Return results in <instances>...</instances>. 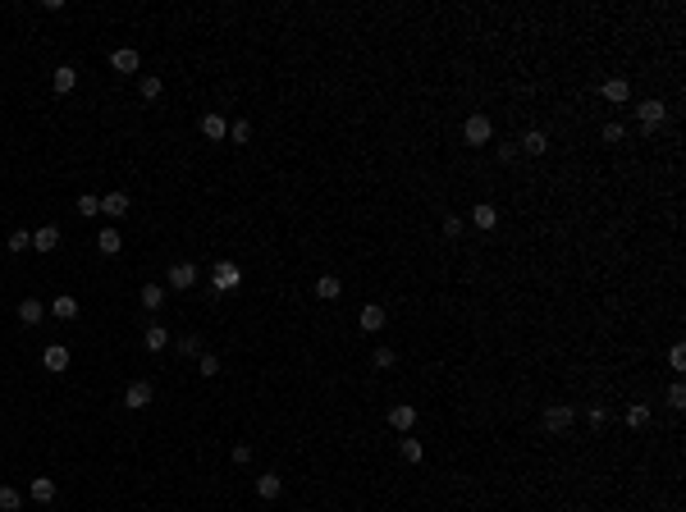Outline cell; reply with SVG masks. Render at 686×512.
<instances>
[{"instance_id": "4dcf8cb0", "label": "cell", "mask_w": 686, "mask_h": 512, "mask_svg": "<svg viewBox=\"0 0 686 512\" xmlns=\"http://www.w3.org/2000/svg\"><path fill=\"white\" fill-rule=\"evenodd\" d=\"M370 366H375V371H389L393 366V348H375L370 352Z\"/></svg>"}, {"instance_id": "6da1fadb", "label": "cell", "mask_w": 686, "mask_h": 512, "mask_svg": "<svg viewBox=\"0 0 686 512\" xmlns=\"http://www.w3.org/2000/svg\"><path fill=\"white\" fill-rule=\"evenodd\" d=\"M636 119H641V129H645V133H654V129H659V124L668 119L664 101H641V106H636Z\"/></svg>"}, {"instance_id": "4316f807", "label": "cell", "mask_w": 686, "mask_h": 512, "mask_svg": "<svg viewBox=\"0 0 686 512\" xmlns=\"http://www.w3.org/2000/svg\"><path fill=\"white\" fill-rule=\"evenodd\" d=\"M138 92H142V101H156V97H161V92H165V83H161V78H156V74H147V78H142V83H138Z\"/></svg>"}, {"instance_id": "277c9868", "label": "cell", "mask_w": 686, "mask_h": 512, "mask_svg": "<svg viewBox=\"0 0 686 512\" xmlns=\"http://www.w3.org/2000/svg\"><path fill=\"white\" fill-rule=\"evenodd\" d=\"M389 425L398 430V435H407V430L416 425V407H412V403H393V407H389Z\"/></svg>"}, {"instance_id": "7a4b0ae2", "label": "cell", "mask_w": 686, "mask_h": 512, "mask_svg": "<svg viewBox=\"0 0 686 512\" xmlns=\"http://www.w3.org/2000/svg\"><path fill=\"white\" fill-rule=\"evenodd\" d=\"M462 138H467L471 147H485V142H490V119H485V115H471V119L462 124Z\"/></svg>"}, {"instance_id": "cb8c5ba5", "label": "cell", "mask_w": 686, "mask_h": 512, "mask_svg": "<svg viewBox=\"0 0 686 512\" xmlns=\"http://www.w3.org/2000/svg\"><path fill=\"white\" fill-rule=\"evenodd\" d=\"M170 343V329L165 325H147V352H161Z\"/></svg>"}, {"instance_id": "f1b7e54d", "label": "cell", "mask_w": 686, "mask_h": 512, "mask_svg": "<svg viewBox=\"0 0 686 512\" xmlns=\"http://www.w3.org/2000/svg\"><path fill=\"white\" fill-rule=\"evenodd\" d=\"M5 247H10V251H28V247H33V233H28V229H14L10 238H5Z\"/></svg>"}, {"instance_id": "2e32d148", "label": "cell", "mask_w": 686, "mask_h": 512, "mask_svg": "<svg viewBox=\"0 0 686 512\" xmlns=\"http://www.w3.org/2000/svg\"><path fill=\"white\" fill-rule=\"evenodd\" d=\"M316 297L320 302H334V297H343V283H338L334 274H320L316 279Z\"/></svg>"}, {"instance_id": "60d3db41", "label": "cell", "mask_w": 686, "mask_h": 512, "mask_svg": "<svg viewBox=\"0 0 686 512\" xmlns=\"http://www.w3.org/2000/svg\"><path fill=\"white\" fill-rule=\"evenodd\" d=\"M234 462H252V448L247 444H234Z\"/></svg>"}, {"instance_id": "e0dca14e", "label": "cell", "mask_w": 686, "mask_h": 512, "mask_svg": "<svg viewBox=\"0 0 686 512\" xmlns=\"http://www.w3.org/2000/svg\"><path fill=\"white\" fill-rule=\"evenodd\" d=\"M28 494H33L37 503H51V499H55V480H51V476H33V485H28Z\"/></svg>"}, {"instance_id": "9a60e30c", "label": "cell", "mask_w": 686, "mask_h": 512, "mask_svg": "<svg viewBox=\"0 0 686 512\" xmlns=\"http://www.w3.org/2000/svg\"><path fill=\"white\" fill-rule=\"evenodd\" d=\"M101 210H106V215H129V192H106L101 197Z\"/></svg>"}, {"instance_id": "83f0119b", "label": "cell", "mask_w": 686, "mask_h": 512, "mask_svg": "<svg viewBox=\"0 0 686 512\" xmlns=\"http://www.w3.org/2000/svg\"><path fill=\"white\" fill-rule=\"evenodd\" d=\"M161 302H165V288H161V283H147V288H142V306H147V311H156Z\"/></svg>"}, {"instance_id": "ac0fdd59", "label": "cell", "mask_w": 686, "mask_h": 512, "mask_svg": "<svg viewBox=\"0 0 686 512\" xmlns=\"http://www.w3.org/2000/svg\"><path fill=\"white\" fill-rule=\"evenodd\" d=\"M627 97H632V88H627V78H609V83H604V101H613V106H622Z\"/></svg>"}, {"instance_id": "8992f818", "label": "cell", "mask_w": 686, "mask_h": 512, "mask_svg": "<svg viewBox=\"0 0 686 512\" xmlns=\"http://www.w3.org/2000/svg\"><path fill=\"white\" fill-rule=\"evenodd\" d=\"M147 403H152V384H147V380H133L129 389H124V407H133V412H142Z\"/></svg>"}, {"instance_id": "7c38bea8", "label": "cell", "mask_w": 686, "mask_h": 512, "mask_svg": "<svg viewBox=\"0 0 686 512\" xmlns=\"http://www.w3.org/2000/svg\"><path fill=\"white\" fill-rule=\"evenodd\" d=\"M202 133H206L211 142L229 138V124H224V115H220V110H211V115H202Z\"/></svg>"}, {"instance_id": "d4e9b609", "label": "cell", "mask_w": 686, "mask_h": 512, "mask_svg": "<svg viewBox=\"0 0 686 512\" xmlns=\"http://www.w3.org/2000/svg\"><path fill=\"white\" fill-rule=\"evenodd\" d=\"M97 247L106 251V256H115V251L124 247V238H120V233H115V229H101V233H97Z\"/></svg>"}, {"instance_id": "e575fe53", "label": "cell", "mask_w": 686, "mask_h": 512, "mask_svg": "<svg viewBox=\"0 0 686 512\" xmlns=\"http://www.w3.org/2000/svg\"><path fill=\"white\" fill-rule=\"evenodd\" d=\"M229 138H234V142H252V124H247V119L229 124Z\"/></svg>"}, {"instance_id": "d6a6232c", "label": "cell", "mask_w": 686, "mask_h": 512, "mask_svg": "<svg viewBox=\"0 0 686 512\" xmlns=\"http://www.w3.org/2000/svg\"><path fill=\"white\" fill-rule=\"evenodd\" d=\"M97 210H101V197H92V192L78 197V215H97Z\"/></svg>"}, {"instance_id": "ffe728a7", "label": "cell", "mask_w": 686, "mask_h": 512, "mask_svg": "<svg viewBox=\"0 0 686 512\" xmlns=\"http://www.w3.org/2000/svg\"><path fill=\"white\" fill-rule=\"evenodd\" d=\"M51 88H55V92H74V88H78V74H74V65H60V69H55Z\"/></svg>"}, {"instance_id": "603a6c76", "label": "cell", "mask_w": 686, "mask_h": 512, "mask_svg": "<svg viewBox=\"0 0 686 512\" xmlns=\"http://www.w3.org/2000/svg\"><path fill=\"white\" fill-rule=\"evenodd\" d=\"M23 508V494L14 485H0V512H19Z\"/></svg>"}, {"instance_id": "9c48e42d", "label": "cell", "mask_w": 686, "mask_h": 512, "mask_svg": "<svg viewBox=\"0 0 686 512\" xmlns=\"http://www.w3.org/2000/svg\"><path fill=\"white\" fill-rule=\"evenodd\" d=\"M238 279H243L238 265H229V261H220V265H215V293H229V288H238Z\"/></svg>"}, {"instance_id": "ab89813d", "label": "cell", "mask_w": 686, "mask_h": 512, "mask_svg": "<svg viewBox=\"0 0 686 512\" xmlns=\"http://www.w3.org/2000/svg\"><path fill=\"white\" fill-rule=\"evenodd\" d=\"M609 421V407H590V425H604Z\"/></svg>"}, {"instance_id": "ba28073f", "label": "cell", "mask_w": 686, "mask_h": 512, "mask_svg": "<svg viewBox=\"0 0 686 512\" xmlns=\"http://www.w3.org/2000/svg\"><path fill=\"white\" fill-rule=\"evenodd\" d=\"M572 421H577V412H572L567 403H554V407H545V425H549V430H567Z\"/></svg>"}, {"instance_id": "484cf974", "label": "cell", "mask_w": 686, "mask_h": 512, "mask_svg": "<svg viewBox=\"0 0 686 512\" xmlns=\"http://www.w3.org/2000/svg\"><path fill=\"white\" fill-rule=\"evenodd\" d=\"M627 425H632V430H645V425H650V407L632 403V407H627Z\"/></svg>"}, {"instance_id": "f35d334b", "label": "cell", "mask_w": 686, "mask_h": 512, "mask_svg": "<svg viewBox=\"0 0 686 512\" xmlns=\"http://www.w3.org/2000/svg\"><path fill=\"white\" fill-rule=\"evenodd\" d=\"M604 142H609V147H618V142H622V124H604Z\"/></svg>"}, {"instance_id": "74e56055", "label": "cell", "mask_w": 686, "mask_h": 512, "mask_svg": "<svg viewBox=\"0 0 686 512\" xmlns=\"http://www.w3.org/2000/svg\"><path fill=\"white\" fill-rule=\"evenodd\" d=\"M462 229H467V224H462V220H457V215H444V233H448V238H457V233H462Z\"/></svg>"}, {"instance_id": "d590c367", "label": "cell", "mask_w": 686, "mask_h": 512, "mask_svg": "<svg viewBox=\"0 0 686 512\" xmlns=\"http://www.w3.org/2000/svg\"><path fill=\"white\" fill-rule=\"evenodd\" d=\"M179 352H183V357H202V338H197V334H188L183 343H179Z\"/></svg>"}, {"instance_id": "1f68e13d", "label": "cell", "mask_w": 686, "mask_h": 512, "mask_svg": "<svg viewBox=\"0 0 686 512\" xmlns=\"http://www.w3.org/2000/svg\"><path fill=\"white\" fill-rule=\"evenodd\" d=\"M664 398H668V407H673V412H682V407H686V389H682V384H668Z\"/></svg>"}, {"instance_id": "3957f363", "label": "cell", "mask_w": 686, "mask_h": 512, "mask_svg": "<svg viewBox=\"0 0 686 512\" xmlns=\"http://www.w3.org/2000/svg\"><path fill=\"white\" fill-rule=\"evenodd\" d=\"M42 366H46L51 375H65V371H69V348H65V343H51V348L42 352Z\"/></svg>"}, {"instance_id": "d6986e66", "label": "cell", "mask_w": 686, "mask_h": 512, "mask_svg": "<svg viewBox=\"0 0 686 512\" xmlns=\"http://www.w3.org/2000/svg\"><path fill=\"white\" fill-rule=\"evenodd\" d=\"M42 316H46V306L37 302V297H23V302H19V320H23V325H37Z\"/></svg>"}, {"instance_id": "5b68a950", "label": "cell", "mask_w": 686, "mask_h": 512, "mask_svg": "<svg viewBox=\"0 0 686 512\" xmlns=\"http://www.w3.org/2000/svg\"><path fill=\"white\" fill-rule=\"evenodd\" d=\"M165 283H170V288H193V283H197V265L174 261V265H170V274H165Z\"/></svg>"}, {"instance_id": "30bf717a", "label": "cell", "mask_w": 686, "mask_h": 512, "mask_svg": "<svg viewBox=\"0 0 686 512\" xmlns=\"http://www.w3.org/2000/svg\"><path fill=\"white\" fill-rule=\"evenodd\" d=\"M110 69H115V74H138V51H133V46H120V51L110 55Z\"/></svg>"}, {"instance_id": "8d00e7d4", "label": "cell", "mask_w": 686, "mask_h": 512, "mask_svg": "<svg viewBox=\"0 0 686 512\" xmlns=\"http://www.w3.org/2000/svg\"><path fill=\"white\" fill-rule=\"evenodd\" d=\"M668 366H673V371H682V366H686V348H682V343H673V352H668Z\"/></svg>"}, {"instance_id": "f546056e", "label": "cell", "mask_w": 686, "mask_h": 512, "mask_svg": "<svg viewBox=\"0 0 686 512\" xmlns=\"http://www.w3.org/2000/svg\"><path fill=\"white\" fill-rule=\"evenodd\" d=\"M197 371L206 375V380H211V375H220V357H215V352H202V357H197Z\"/></svg>"}, {"instance_id": "5bb4252c", "label": "cell", "mask_w": 686, "mask_h": 512, "mask_svg": "<svg viewBox=\"0 0 686 512\" xmlns=\"http://www.w3.org/2000/svg\"><path fill=\"white\" fill-rule=\"evenodd\" d=\"M357 325L366 329V334H375V329H384V306H361V316H357Z\"/></svg>"}, {"instance_id": "7402d4cb", "label": "cell", "mask_w": 686, "mask_h": 512, "mask_svg": "<svg viewBox=\"0 0 686 512\" xmlns=\"http://www.w3.org/2000/svg\"><path fill=\"white\" fill-rule=\"evenodd\" d=\"M51 311H55V316H60V320H74V316H78V297L60 293V297H55V302H51Z\"/></svg>"}, {"instance_id": "836d02e7", "label": "cell", "mask_w": 686, "mask_h": 512, "mask_svg": "<svg viewBox=\"0 0 686 512\" xmlns=\"http://www.w3.org/2000/svg\"><path fill=\"white\" fill-rule=\"evenodd\" d=\"M398 453H403V462H421V444H416V439H403Z\"/></svg>"}, {"instance_id": "52a82bcc", "label": "cell", "mask_w": 686, "mask_h": 512, "mask_svg": "<svg viewBox=\"0 0 686 512\" xmlns=\"http://www.w3.org/2000/svg\"><path fill=\"white\" fill-rule=\"evenodd\" d=\"M33 247L37 251H55L60 247V224H37L33 229Z\"/></svg>"}, {"instance_id": "8fae6325", "label": "cell", "mask_w": 686, "mask_h": 512, "mask_svg": "<svg viewBox=\"0 0 686 512\" xmlns=\"http://www.w3.org/2000/svg\"><path fill=\"white\" fill-rule=\"evenodd\" d=\"M517 151H526V156H545V151H549V138H545L540 129H531V133H522Z\"/></svg>"}, {"instance_id": "4fadbf2b", "label": "cell", "mask_w": 686, "mask_h": 512, "mask_svg": "<svg viewBox=\"0 0 686 512\" xmlns=\"http://www.w3.org/2000/svg\"><path fill=\"white\" fill-rule=\"evenodd\" d=\"M279 490H284L279 471H266V476H256V494H261L266 503H270V499H279Z\"/></svg>"}, {"instance_id": "44dd1931", "label": "cell", "mask_w": 686, "mask_h": 512, "mask_svg": "<svg viewBox=\"0 0 686 512\" xmlns=\"http://www.w3.org/2000/svg\"><path fill=\"white\" fill-rule=\"evenodd\" d=\"M471 220H476V229H494V224H499V210H494L490 201H480V206L471 210Z\"/></svg>"}]
</instances>
